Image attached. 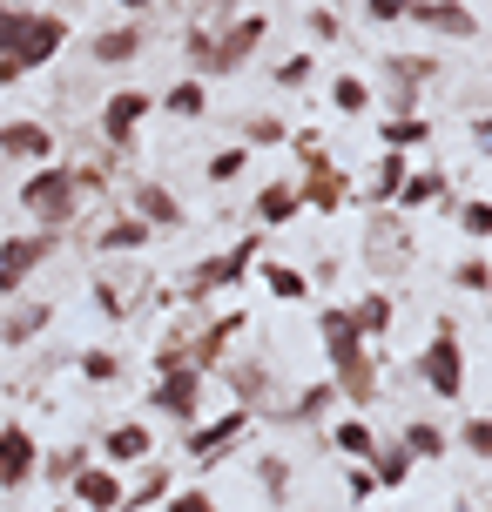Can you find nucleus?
<instances>
[{
	"mask_svg": "<svg viewBox=\"0 0 492 512\" xmlns=\"http://www.w3.org/2000/svg\"><path fill=\"white\" fill-rule=\"evenodd\" d=\"M21 209L41 223V230H68L81 209V189H75V169H34V176L21 182Z\"/></svg>",
	"mask_w": 492,
	"mask_h": 512,
	"instance_id": "f257e3e1",
	"label": "nucleus"
},
{
	"mask_svg": "<svg viewBox=\"0 0 492 512\" xmlns=\"http://www.w3.org/2000/svg\"><path fill=\"white\" fill-rule=\"evenodd\" d=\"M418 378L432 384V398H459V391H466V344H459V331H452V324H439V337L425 344Z\"/></svg>",
	"mask_w": 492,
	"mask_h": 512,
	"instance_id": "f03ea898",
	"label": "nucleus"
},
{
	"mask_svg": "<svg viewBox=\"0 0 492 512\" xmlns=\"http://www.w3.org/2000/svg\"><path fill=\"white\" fill-rule=\"evenodd\" d=\"M61 41H68V21L61 14H27V27H21V41H14V68L21 75H34V68H48L54 54H61Z\"/></svg>",
	"mask_w": 492,
	"mask_h": 512,
	"instance_id": "7ed1b4c3",
	"label": "nucleus"
},
{
	"mask_svg": "<svg viewBox=\"0 0 492 512\" xmlns=\"http://www.w3.org/2000/svg\"><path fill=\"white\" fill-rule=\"evenodd\" d=\"M196 398H203V371L176 364V371H162V378H156V391H149V411H156V418H176V425H189V418H196Z\"/></svg>",
	"mask_w": 492,
	"mask_h": 512,
	"instance_id": "20e7f679",
	"label": "nucleus"
},
{
	"mask_svg": "<svg viewBox=\"0 0 492 512\" xmlns=\"http://www.w3.org/2000/svg\"><path fill=\"white\" fill-rule=\"evenodd\" d=\"M257 243H263V236H243L236 250L209 256V263H196V277H189V297H216V290H236V277L250 270V256H257Z\"/></svg>",
	"mask_w": 492,
	"mask_h": 512,
	"instance_id": "39448f33",
	"label": "nucleus"
},
{
	"mask_svg": "<svg viewBox=\"0 0 492 512\" xmlns=\"http://www.w3.org/2000/svg\"><path fill=\"white\" fill-rule=\"evenodd\" d=\"M243 432H250V411L236 405V411H223V418H209V425H196V432H189V459H196V465H216Z\"/></svg>",
	"mask_w": 492,
	"mask_h": 512,
	"instance_id": "423d86ee",
	"label": "nucleus"
},
{
	"mask_svg": "<svg viewBox=\"0 0 492 512\" xmlns=\"http://www.w3.org/2000/svg\"><path fill=\"white\" fill-rule=\"evenodd\" d=\"M41 472V445L27 425H0V486H27Z\"/></svg>",
	"mask_w": 492,
	"mask_h": 512,
	"instance_id": "0eeeda50",
	"label": "nucleus"
},
{
	"mask_svg": "<svg viewBox=\"0 0 492 512\" xmlns=\"http://www.w3.org/2000/svg\"><path fill=\"white\" fill-rule=\"evenodd\" d=\"M54 250V236L41 230V236H7L0 243V290H21L27 277H34V263Z\"/></svg>",
	"mask_w": 492,
	"mask_h": 512,
	"instance_id": "6e6552de",
	"label": "nucleus"
},
{
	"mask_svg": "<svg viewBox=\"0 0 492 512\" xmlns=\"http://www.w3.org/2000/svg\"><path fill=\"white\" fill-rule=\"evenodd\" d=\"M405 21L432 27V34H452V41H472V34H479L472 7H459V0H412V7H405Z\"/></svg>",
	"mask_w": 492,
	"mask_h": 512,
	"instance_id": "1a4fd4ad",
	"label": "nucleus"
},
{
	"mask_svg": "<svg viewBox=\"0 0 492 512\" xmlns=\"http://www.w3.org/2000/svg\"><path fill=\"white\" fill-rule=\"evenodd\" d=\"M263 27H270L263 14H243L236 27H223V41H209V68H203V75H230L236 61H243V54L263 41Z\"/></svg>",
	"mask_w": 492,
	"mask_h": 512,
	"instance_id": "9d476101",
	"label": "nucleus"
},
{
	"mask_svg": "<svg viewBox=\"0 0 492 512\" xmlns=\"http://www.w3.org/2000/svg\"><path fill=\"white\" fill-rule=\"evenodd\" d=\"M68 492H75V506L115 512L122 506V472H115V465H81L75 479H68Z\"/></svg>",
	"mask_w": 492,
	"mask_h": 512,
	"instance_id": "9b49d317",
	"label": "nucleus"
},
{
	"mask_svg": "<svg viewBox=\"0 0 492 512\" xmlns=\"http://www.w3.org/2000/svg\"><path fill=\"white\" fill-rule=\"evenodd\" d=\"M297 196H304L311 209H324V216H331V209H344L351 182H344V169H331L324 155H311V176H304V189H297Z\"/></svg>",
	"mask_w": 492,
	"mask_h": 512,
	"instance_id": "f8f14e48",
	"label": "nucleus"
},
{
	"mask_svg": "<svg viewBox=\"0 0 492 512\" xmlns=\"http://www.w3.org/2000/svg\"><path fill=\"white\" fill-rule=\"evenodd\" d=\"M142 115H149V95H142V88H122V95H108V108H102V135L108 142H129L135 128H142Z\"/></svg>",
	"mask_w": 492,
	"mask_h": 512,
	"instance_id": "ddd939ff",
	"label": "nucleus"
},
{
	"mask_svg": "<svg viewBox=\"0 0 492 512\" xmlns=\"http://www.w3.org/2000/svg\"><path fill=\"white\" fill-rule=\"evenodd\" d=\"M129 196H135V216H142L149 230H176V223H182V203L162 189V182H135Z\"/></svg>",
	"mask_w": 492,
	"mask_h": 512,
	"instance_id": "4468645a",
	"label": "nucleus"
},
{
	"mask_svg": "<svg viewBox=\"0 0 492 512\" xmlns=\"http://www.w3.org/2000/svg\"><path fill=\"white\" fill-rule=\"evenodd\" d=\"M149 452H156V438H149V425H115V432L102 438V459L115 465V472H122V465H142Z\"/></svg>",
	"mask_w": 492,
	"mask_h": 512,
	"instance_id": "2eb2a0df",
	"label": "nucleus"
},
{
	"mask_svg": "<svg viewBox=\"0 0 492 512\" xmlns=\"http://www.w3.org/2000/svg\"><path fill=\"white\" fill-rule=\"evenodd\" d=\"M297 209H304V196H297V182H263L257 189V223H270V230H277V223H290V216H297Z\"/></svg>",
	"mask_w": 492,
	"mask_h": 512,
	"instance_id": "dca6fc26",
	"label": "nucleus"
},
{
	"mask_svg": "<svg viewBox=\"0 0 492 512\" xmlns=\"http://www.w3.org/2000/svg\"><path fill=\"white\" fill-rule=\"evenodd\" d=\"M445 196H452L445 169H418V176L398 182V196H391V203H398V209H425V203H445Z\"/></svg>",
	"mask_w": 492,
	"mask_h": 512,
	"instance_id": "f3484780",
	"label": "nucleus"
},
{
	"mask_svg": "<svg viewBox=\"0 0 492 512\" xmlns=\"http://www.w3.org/2000/svg\"><path fill=\"white\" fill-rule=\"evenodd\" d=\"M0 149H7V155H27V162H48V155H54V135L41 122H7V128H0Z\"/></svg>",
	"mask_w": 492,
	"mask_h": 512,
	"instance_id": "a211bd4d",
	"label": "nucleus"
},
{
	"mask_svg": "<svg viewBox=\"0 0 492 512\" xmlns=\"http://www.w3.org/2000/svg\"><path fill=\"white\" fill-rule=\"evenodd\" d=\"M317 331H324V351H331V364L351 358V351H364V337H358V324H351V310H337V304L317 317Z\"/></svg>",
	"mask_w": 492,
	"mask_h": 512,
	"instance_id": "6ab92c4d",
	"label": "nucleus"
},
{
	"mask_svg": "<svg viewBox=\"0 0 492 512\" xmlns=\"http://www.w3.org/2000/svg\"><path fill=\"white\" fill-rule=\"evenodd\" d=\"M405 479H412V452L405 445H371V486L398 492Z\"/></svg>",
	"mask_w": 492,
	"mask_h": 512,
	"instance_id": "aec40b11",
	"label": "nucleus"
},
{
	"mask_svg": "<svg viewBox=\"0 0 492 512\" xmlns=\"http://www.w3.org/2000/svg\"><path fill=\"white\" fill-rule=\"evenodd\" d=\"M156 243V230L142 223V216H115L102 236H95V250H149Z\"/></svg>",
	"mask_w": 492,
	"mask_h": 512,
	"instance_id": "412c9836",
	"label": "nucleus"
},
{
	"mask_svg": "<svg viewBox=\"0 0 492 512\" xmlns=\"http://www.w3.org/2000/svg\"><path fill=\"white\" fill-rule=\"evenodd\" d=\"M398 445H405L412 459H445V452H452V445H445V425H432V418H412Z\"/></svg>",
	"mask_w": 492,
	"mask_h": 512,
	"instance_id": "4be33fe9",
	"label": "nucleus"
},
{
	"mask_svg": "<svg viewBox=\"0 0 492 512\" xmlns=\"http://www.w3.org/2000/svg\"><path fill=\"white\" fill-rule=\"evenodd\" d=\"M169 492H176V479H169L162 465H142L135 492H122V512H142V506H156V499H169Z\"/></svg>",
	"mask_w": 492,
	"mask_h": 512,
	"instance_id": "5701e85b",
	"label": "nucleus"
},
{
	"mask_svg": "<svg viewBox=\"0 0 492 512\" xmlns=\"http://www.w3.org/2000/svg\"><path fill=\"white\" fill-rule=\"evenodd\" d=\"M48 317H54L48 304H21V310H7L0 337H7V344H27V337H41V331H48Z\"/></svg>",
	"mask_w": 492,
	"mask_h": 512,
	"instance_id": "b1692460",
	"label": "nucleus"
},
{
	"mask_svg": "<svg viewBox=\"0 0 492 512\" xmlns=\"http://www.w3.org/2000/svg\"><path fill=\"white\" fill-rule=\"evenodd\" d=\"M135 48H142V34H135V27H108V34H95V61H102V68L135 61Z\"/></svg>",
	"mask_w": 492,
	"mask_h": 512,
	"instance_id": "393cba45",
	"label": "nucleus"
},
{
	"mask_svg": "<svg viewBox=\"0 0 492 512\" xmlns=\"http://www.w3.org/2000/svg\"><path fill=\"white\" fill-rule=\"evenodd\" d=\"M378 135H385V149L398 155V149H418V142L432 135V122H425V115H391V122L378 128Z\"/></svg>",
	"mask_w": 492,
	"mask_h": 512,
	"instance_id": "a878e982",
	"label": "nucleus"
},
{
	"mask_svg": "<svg viewBox=\"0 0 492 512\" xmlns=\"http://www.w3.org/2000/svg\"><path fill=\"white\" fill-rule=\"evenodd\" d=\"M351 324H358V337H385L391 331V297H385V290H371V297L351 310Z\"/></svg>",
	"mask_w": 492,
	"mask_h": 512,
	"instance_id": "bb28decb",
	"label": "nucleus"
},
{
	"mask_svg": "<svg viewBox=\"0 0 492 512\" xmlns=\"http://www.w3.org/2000/svg\"><path fill=\"white\" fill-rule=\"evenodd\" d=\"M263 283H270V297H284V304H304V297H311L304 270H290V263H263Z\"/></svg>",
	"mask_w": 492,
	"mask_h": 512,
	"instance_id": "cd10ccee",
	"label": "nucleus"
},
{
	"mask_svg": "<svg viewBox=\"0 0 492 512\" xmlns=\"http://www.w3.org/2000/svg\"><path fill=\"white\" fill-rule=\"evenodd\" d=\"M331 445L344 452V459H371V445H378V438H371V425H364V418H344V425L331 432Z\"/></svg>",
	"mask_w": 492,
	"mask_h": 512,
	"instance_id": "c85d7f7f",
	"label": "nucleus"
},
{
	"mask_svg": "<svg viewBox=\"0 0 492 512\" xmlns=\"http://www.w3.org/2000/svg\"><path fill=\"white\" fill-rule=\"evenodd\" d=\"M162 102H169V115H182V122H196V115H203V81L189 75V81H176V88H169V95H162Z\"/></svg>",
	"mask_w": 492,
	"mask_h": 512,
	"instance_id": "c756f323",
	"label": "nucleus"
},
{
	"mask_svg": "<svg viewBox=\"0 0 492 512\" xmlns=\"http://www.w3.org/2000/svg\"><path fill=\"white\" fill-rule=\"evenodd\" d=\"M412 176V169H405V155H391L385 149V162H378V169H371V196H378V203H391V196H398V182Z\"/></svg>",
	"mask_w": 492,
	"mask_h": 512,
	"instance_id": "7c9ffc66",
	"label": "nucleus"
},
{
	"mask_svg": "<svg viewBox=\"0 0 492 512\" xmlns=\"http://www.w3.org/2000/svg\"><path fill=\"white\" fill-rule=\"evenodd\" d=\"M364 102H371V88H364L358 75H337L331 81V108H337V115H364Z\"/></svg>",
	"mask_w": 492,
	"mask_h": 512,
	"instance_id": "2f4dec72",
	"label": "nucleus"
},
{
	"mask_svg": "<svg viewBox=\"0 0 492 512\" xmlns=\"http://www.w3.org/2000/svg\"><path fill=\"white\" fill-rule=\"evenodd\" d=\"M81 378H88V384L122 378V358H115V351H81Z\"/></svg>",
	"mask_w": 492,
	"mask_h": 512,
	"instance_id": "473e14b6",
	"label": "nucleus"
},
{
	"mask_svg": "<svg viewBox=\"0 0 492 512\" xmlns=\"http://www.w3.org/2000/svg\"><path fill=\"white\" fill-rule=\"evenodd\" d=\"M243 162H250V149H216V155H209V182H236V176H243Z\"/></svg>",
	"mask_w": 492,
	"mask_h": 512,
	"instance_id": "72a5a7b5",
	"label": "nucleus"
},
{
	"mask_svg": "<svg viewBox=\"0 0 492 512\" xmlns=\"http://www.w3.org/2000/svg\"><path fill=\"white\" fill-rule=\"evenodd\" d=\"M81 465H88V452H75V445H68V452H48V459H41V472H48V479H61V486H68V479H75Z\"/></svg>",
	"mask_w": 492,
	"mask_h": 512,
	"instance_id": "f704fd0d",
	"label": "nucleus"
},
{
	"mask_svg": "<svg viewBox=\"0 0 492 512\" xmlns=\"http://www.w3.org/2000/svg\"><path fill=\"white\" fill-rule=\"evenodd\" d=\"M162 512H216V499H209L203 486H182V492H169V499H162Z\"/></svg>",
	"mask_w": 492,
	"mask_h": 512,
	"instance_id": "c9c22d12",
	"label": "nucleus"
},
{
	"mask_svg": "<svg viewBox=\"0 0 492 512\" xmlns=\"http://www.w3.org/2000/svg\"><path fill=\"white\" fill-rule=\"evenodd\" d=\"M459 445H466L472 459H486V452H492V425H486V418H466V425H459Z\"/></svg>",
	"mask_w": 492,
	"mask_h": 512,
	"instance_id": "e433bc0d",
	"label": "nucleus"
},
{
	"mask_svg": "<svg viewBox=\"0 0 492 512\" xmlns=\"http://www.w3.org/2000/svg\"><path fill=\"white\" fill-rule=\"evenodd\" d=\"M95 310L102 317H129V290L122 283H95Z\"/></svg>",
	"mask_w": 492,
	"mask_h": 512,
	"instance_id": "4c0bfd02",
	"label": "nucleus"
},
{
	"mask_svg": "<svg viewBox=\"0 0 492 512\" xmlns=\"http://www.w3.org/2000/svg\"><path fill=\"white\" fill-rule=\"evenodd\" d=\"M21 27H27V7H0V54H14Z\"/></svg>",
	"mask_w": 492,
	"mask_h": 512,
	"instance_id": "58836bf2",
	"label": "nucleus"
},
{
	"mask_svg": "<svg viewBox=\"0 0 492 512\" xmlns=\"http://www.w3.org/2000/svg\"><path fill=\"white\" fill-rule=\"evenodd\" d=\"M311 75H317V61H311V54H290L284 68H277V81H284V88H304Z\"/></svg>",
	"mask_w": 492,
	"mask_h": 512,
	"instance_id": "ea45409f",
	"label": "nucleus"
},
{
	"mask_svg": "<svg viewBox=\"0 0 492 512\" xmlns=\"http://www.w3.org/2000/svg\"><path fill=\"white\" fill-rule=\"evenodd\" d=\"M331 398H337L331 384H311V391H304V398H297V405H290V418H317V411L331 405Z\"/></svg>",
	"mask_w": 492,
	"mask_h": 512,
	"instance_id": "a19ab883",
	"label": "nucleus"
},
{
	"mask_svg": "<svg viewBox=\"0 0 492 512\" xmlns=\"http://www.w3.org/2000/svg\"><path fill=\"white\" fill-rule=\"evenodd\" d=\"M459 223H466V236H492V209L486 203H466V209H459Z\"/></svg>",
	"mask_w": 492,
	"mask_h": 512,
	"instance_id": "79ce46f5",
	"label": "nucleus"
},
{
	"mask_svg": "<svg viewBox=\"0 0 492 512\" xmlns=\"http://www.w3.org/2000/svg\"><path fill=\"white\" fill-rule=\"evenodd\" d=\"M452 283H459V290H486V263H479V256H466V263L452 270Z\"/></svg>",
	"mask_w": 492,
	"mask_h": 512,
	"instance_id": "37998d69",
	"label": "nucleus"
},
{
	"mask_svg": "<svg viewBox=\"0 0 492 512\" xmlns=\"http://www.w3.org/2000/svg\"><path fill=\"white\" fill-rule=\"evenodd\" d=\"M412 0H364V21H405Z\"/></svg>",
	"mask_w": 492,
	"mask_h": 512,
	"instance_id": "c03bdc74",
	"label": "nucleus"
},
{
	"mask_svg": "<svg viewBox=\"0 0 492 512\" xmlns=\"http://www.w3.org/2000/svg\"><path fill=\"white\" fill-rule=\"evenodd\" d=\"M290 128L284 122H250V142H257V149H270V142H284Z\"/></svg>",
	"mask_w": 492,
	"mask_h": 512,
	"instance_id": "a18cd8bd",
	"label": "nucleus"
},
{
	"mask_svg": "<svg viewBox=\"0 0 492 512\" xmlns=\"http://www.w3.org/2000/svg\"><path fill=\"white\" fill-rule=\"evenodd\" d=\"M311 34H317V41H331V34H337V14H331V7H317V14H311Z\"/></svg>",
	"mask_w": 492,
	"mask_h": 512,
	"instance_id": "49530a36",
	"label": "nucleus"
},
{
	"mask_svg": "<svg viewBox=\"0 0 492 512\" xmlns=\"http://www.w3.org/2000/svg\"><path fill=\"white\" fill-rule=\"evenodd\" d=\"M115 7H156V0H115Z\"/></svg>",
	"mask_w": 492,
	"mask_h": 512,
	"instance_id": "de8ad7c7",
	"label": "nucleus"
}]
</instances>
